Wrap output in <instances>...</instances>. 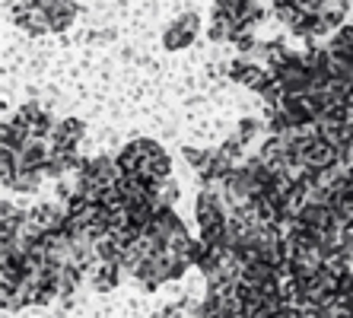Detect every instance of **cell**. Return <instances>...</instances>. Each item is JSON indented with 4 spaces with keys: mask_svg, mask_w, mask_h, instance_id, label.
Returning <instances> with one entry per match:
<instances>
[{
    "mask_svg": "<svg viewBox=\"0 0 353 318\" xmlns=\"http://www.w3.org/2000/svg\"><path fill=\"white\" fill-rule=\"evenodd\" d=\"M118 166H121V175H140V179H147L150 185H157V188L163 181H169V172H172L169 156L153 140H134V143H128L121 150V156H118Z\"/></svg>",
    "mask_w": 353,
    "mask_h": 318,
    "instance_id": "1",
    "label": "cell"
},
{
    "mask_svg": "<svg viewBox=\"0 0 353 318\" xmlns=\"http://www.w3.org/2000/svg\"><path fill=\"white\" fill-rule=\"evenodd\" d=\"M226 220H230V213H226L223 201L214 195V191H204V195L197 197V223H201V229L223 226Z\"/></svg>",
    "mask_w": 353,
    "mask_h": 318,
    "instance_id": "2",
    "label": "cell"
},
{
    "mask_svg": "<svg viewBox=\"0 0 353 318\" xmlns=\"http://www.w3.org/2000/svg\"><path fill=\"white\" fill-rule=\"evenodd\" d=\"M83 134H86V128H83L80 118L58 121V124H54V134H51V140H54V147H51V150H61V153H77V143L83 140Z\"/></svg>",
    "mask_w": 353,
    "mask_h": 318,
    "instance_id": "3",
    "label": "cell"
},
{
    "mask_svg": "<svg viewBox=\"0 0 353 318\" xmlns=\"http://www.w3.org/2000/svg\"><path fill=\"white\" fill-rule=\"evenodd\" d=\"M197 35V17L194 13H185V17H179L169 29L163 32V41H165V48H185V45H191V39Z\"/></svg>",
    "mask_w": 353,
    "mask_h": 318,
    "instance_id": "4",
    "label": "cell"
},
{
    "mask_svg": "<svg viewBox=\"0 0 353 318\" xmlns=\"http://www.w3.org/2000/svg\"><path fill=\"white\" fill-rule=\"evenodd\" d=\"M118 264H105V261H99V264H92V270H90V284L96 286L99 293H108V290H115L118 286Z\"/></svg>",
    "mask_w": 353,
    "mask_h": 318,
    "instance_id": "5",
    "label": "cell"
},
{
    "mask_svg": "<svg viewBox=\"0 0 353 318\" xmlns=\"http://www.w3.org/2000/svg\"><path fill=\"white\" fill-rule=\"evenodd\" d=\"M74 13H77L74 0H54V7L48 10V23H51V29H64V26H70Z\"/></svg>",
    "mask_w": 353,
    "mask_h": 318,
    "instance_id": "6",
    "label": "cell"
},
{
    "mask_svg": "<svg viewBox=\"0 0 353 318\" xmlns=\"http://www.w3.org/2000/svg\"><path fill=\"white\" fill-rule=\"evenodd\" d=\"M41 181V172H19L13 181V191H35Z\"/></svg>",
    "mask_w": 353,
    "mask_h": 318,
    "instance_id": "7",
    "label": "cell"
},
{
    "mask_svg": "<svg viewBox=\"0 0 353 318\" xmlns=\"http://www.w3.org/2000/svg\"><path fill=\"white\" fill-rule=\"evenodd\" d=\"M258 134H261V124H258L255 118H245V121L239 124V134H236V140H239V143H242V147H245L248 140H252V137H258Z\"/></svg>",
    "mask_w": 353,
    "mask_h": 318,
    "instance_id": "8",
    "label": "cell"
},
{
    "mask_svg": "<svg viewBox=\"0 0 353 318\" xmlns=\"http://www.w3.org/2000/svg\"><path fill=\"white\" fill-rule=\"evenodd\" d=\"M271 3H274L277 10H283V7H290V3H296V0H271Z\"/></svg>",
    "mask_w": 353,
    "mask_h": 318,
    "instance_id": "9",
    "label": "cell"
}]
</instances>
